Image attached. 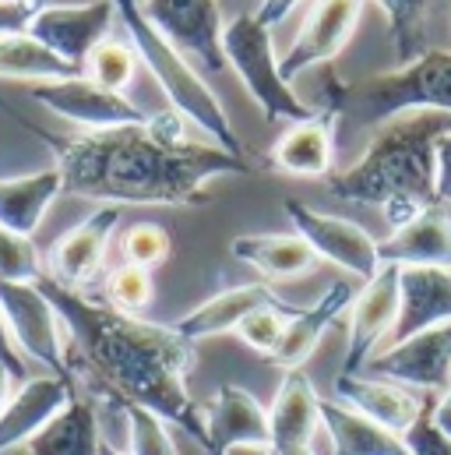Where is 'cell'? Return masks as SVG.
<instances>
[{
  "mask_svg": "<svg viewBox=\"0 0 451 455\" xmlns=\"http://www.w3.org/2000/svg\"><path fill=\"white\" fill-rule=\"evenodd\" d=\"M21 120V116H18ZM53 152L64 195L99 205H205L216 177H250L257 163L236 159L212 141L191 138L177 110L148 114L141 124L110 131L50 134L21 120Z\"/></svg>",
  "mask_w": 451,
  "mask_h": 455,
  "instance_id": "1",
  "label": "cell"
},
{
  "mask_svg": "<svg viewBox=\"0 0 451 455\" xmlns=\"http://www.w3.org/2000/svg\"><path fill=\"white\" fill-rule=\"evenodd\" d=\"M36 286L53 300L67 329L71 378L89 381V399L138 403L159 413L166 424L191 435L205 452V413L187 388L194 367V342L177 336L173 325L123 315L107 300L53 283L46 272Z\"/></svg>",
  "mask_w": 451,
  "mask_h": 455,
  "instance_id": "2",
  "label": "cell"
},
{
  "mask_svg": "<svg viewBox=\"0 0 451 455\" xmlns=\"http://www.w3.org/2000/svg\"><path fill=\"white\" fill-rule=\"evenodd\" d=\"M445 114H406L381 124L360 159L328 177V195L349 205H377L392 229L434 205V141Z\"/></svg>",
  "mask_w": 451,
  "mask_h": 455,
  "instance_id": "3",
  "label": "cell"
},
{
  "mask_svg": "<svg viewBox=\"0 0 451 455\" xmlns=\"http://www.w3.org/2000/svg\"><path fill=\"white\" fill-rule=\"evenodd\" d=\"M123 28H127V43L134 46L138 60L152 71V78L159 82L162 96L170 100V110L184 116L191 127H198L212 145L226 148L236 159H250L240 134L233 131L229 114L223 110L219 96L212 92V85L194 71V64L148 21V14L141 11V0H113ZM254 163V159H250Z\"/></svg>",
  "mask_w": 451,
  "mask_h": 455,
  "instance_id": "4",
  "label": "cell"
},
{
  "mask_svg": "<svg viewBox=\"0 0 451 455\" xmlns=\"http://www.w3.org/2000/svg\"><path fill=\"white\" fill-rule=\"evenodd\" d=\"M325 103L336 107L338 120L377 127L406 114L451 116V50H427L413 64L363 82H338L328 75Z\"/></svg>",
  "mask_w": 451,
  "mask_h": 455,
  "instance_id": "5",
  "label": "cell"
},
{
  "mask_svg": "<svg viewBox=\"0 0 451 455\" xmlns=\"http://www.w3.org/2000/svg\"><path fill=\"white\" fill-rule=\"evenodd\" d=\"M223 57L236 71L240 85L261 110L265 124H282V120H307L314 114L311 103H304L293 85L279 71L272 28L257 21V14H236L223 28Z\"/></svg>",
  "mask_w": 451,
  "mask_h": 455,
  "instance_id": "6",
  "label": "cell"
},
{
  "mask_svg": "<svg viewBox=\"0 0 451 455\" xmlns=\"http://www.w3.org/2000/svg\"><path fill=\"white\" fill-rule=\"evenodd\" d=\"M0 311H4V322L11 329L14 346L21 349V356L39 360L57 378H71L64 318L57 315L53 300L36 283H4L0 279Z\"/></svg>",
  "mask_w": 451,
  "mask_h": 455,
  "instance_id": "7",
  "label": "cell"
},
{
  "mask_svg": "<svg viewBox=\"0 0 451 455\" xmlns=\"http://www.w3.org/2000/svg\"><path fill=\"white\" fill-rule=\"evenodd\" d=\"M402 307V265H381L374 279L356 290L349 304V339L338 374H363V367L377 356V346L384 336L395 332Z\"/></svg>",
  "mask_w": 451,
  "mask_h": 455,
  "instance_id": "8",
  "label": "cell"
},
{
  "mask_svg": "<svg viewBox=\"0 0 451 455\" xmlns=\"http://www.w3.org/2000/svg\"><path fill=\"white\" fill-rule=\"evenodd\" d=\"M286 216L293 229L311 243V251L325 261H332L338 268H345L356 279H374L381 268V254H377V240L352 220L318 212L311 205H304L300 198H286L282 202Z\"/></svg>",
  "mask_w": 451,
  "mask_h": 455,
  "instance_id": "9",
  "label": "cell"
},
{
  "mask_svg": "<svg viewBox=\"0 0 451 455\" xmlns=\"http://www.w3.org/2000/svg\"><path fill=\"white\" fill-rule=\"evenodd\" d=\"M32 100L43 110H50L53 116H60V120H67V124H75L82 131L127 127V124H141L148 116L141 107H134L123 92H110V89L96 85L85 75L32 85Z\"/></svg>",
  "mask_w": 451,
  "mask_h": 455,
  "instance_id": "10",
  "label": "cell"
},
{
  "mask_svg": "<svg viewBox=\"0 0 451 455\" xmlns=\"http://www.w3.org/2000/svg\"><path fill=\"white\" fill-rule=\"evenodd\" d=\"M148 21L205 71H223V14L216 0H141Z\"/></svg>",
  "mask_w": 451,
  "mask_h": 455,
  "instance_id": "11",
  "label": "cell"
},
{
  "mask_svg": "<svg viewBox=\"0 0 451 455\" xmlns=\"http://www.w3.org/2000/svg\"><path fill=\"white\" fill-rule=\"evenodd\" d=\"M363 4L367 0H314V7L307 11V18H304V25H300V32L293 39V46L279 60V71H282V78L289 85L304 71L332 64L338 53L349 46V39H352V32L360 25Z\"/></svg>",
  "mask_w": 451,
  "mask_h": 455,
  "instance_id": "12",
  "label": "cell"
},
{
  "mask_svg": "<svg viewBox=\"0 0 451 455\" xmlns=\"http://www.w3.org/2000/svg\"><path fill=\"white\" fill-rule=\"evenodd\" d=\"M363 374L420 392H445L451 385V322L392 342L363 367Z\"/></svg>",
  "mask_w": 451,
  "mask_h": 455,
  "instance_id": "13",
  "label": "cell"
},
{
  "mask_svg": "<svg viewBox=\"0 0 451 455\" xmlns=\"http://www.w3.org/2000/svg\"><path fill=\"white\" fill-rule=\"evenodd\" d=\"M336 131L338 110L332 103H325L307 120H297L289 131H282L257 166H265L272 173H282V177H297V180L332 177V166H336Z\"/></svg>",
  "mask_w": 451,
  "mask_h": 455,
  "instance_id": "14",
  "label": "cell"
},
{
  "mask_svg": "<svg viewBox=\"0 0 451 455\" xmlns=\"http://www.w3.org/2000/svg\"><path fill=\"white\" fill-rule=\"evenodd\" d=\"M116 18L113 0H89V4H46L32 25L28 36H36L43 46H50L60 60L71 68H85V57L110 36Z\"/></svg>",
  "mask_w": 451,
  "mask_h": 455,
  "instance_id": "15",
  "label": "cell"
},
{
  "mask_svg": "<svg viewBox=\"0 0 451 455\" xmlns=\"http://www.w3.org/2000/svg\"><path fill=\"white\" fill-rule=\"evenodd\" d=\"M120 227V209L116 205H99L89 212L82 223L67 229L53 247H50V279L67 286V290H89L107 261L113 233Z\"/></svg>",
  "mask_w": 451,
  "mask_h": 455,
  "instance_id": "16",
  "label": "cell"
},
{
  "mask_svg": "<svg viewBox=\"0 0 451 455\" xmlns=\"http://www.w3.org/2000/svg\"><path fill=\"white\" fill-rule=\"evenodd\" d=\"M205 413V455H226L236 445H272L268 406L257 403L254 392L226 381L202 403Z\"/></svg>",
  "mask_w": 451,
  "mask_h": 455,
  "instance_id": "17",
  "label": "cell"
},
{
  "mask_svg": "<svg viewBox=\"0 0 451 455\" xmlns=\"http://www.w3.org/2000/svg\"><path fill=\"white\" fill-rule=\"evenodd\" d=\"M75 395L78 392L71 378H57V374L25 378L11 395V403L0 410V455L25 449Z\"/></svg>",
  "mask_w": 451,
  "mask_h": 455,
  "instance_id": "18",
  "label": "cell"
},
{
  "mask_svg": "<svg viewBox=\"0 0 451 455\" xmlns=\"http://www.w3.org/2000/svg\"><path fill=\"white\" fill-rule=\"evenodd\" d=\"M336 395L338 403H345L349 410H356L360 417L381 424L384 431H392L399 438L431 406L427 399H420L406 385H395V381H384V378H370V374H338Z\"/></svg>",
  "mask_w": 451,
  "mask_h": 455,
  "instance_id": "19",
  "label": "cell"
},
{
  "mask_svg": "<svg viewBox=\"0 0 451 455\" xmlns=\"http://www.w3.org/2000/svg\"><path fill=\"white\" fill-rule=\"evenodd\" d=\"M352 297H356V290H352L349 283H332L311 307H304V311L286 325L279 346H275L265 360H268L272 367H279L282 374H286V371H300V367L314 356V349L321 346L325 332L349 311Z\"/></svg>",
  "mask_w": 451,
  "mask_h": 455,
  "instance_id": "20",
  "label": "cell"
},
{
  "mask_svg": "<svg viewBox=\"0 0 451 455\" xmlns=\"http://www.w3.org/2000/svg\"><path fill=\"white\" fill-rule=\"evenodd\" d=\"M268 427H272L275 452L314 445V435L321 427V395L304 367L286 371V378L268 406Z\"/></svg>",
  "mask_w": 451,
  "mask_h": 455,
  "instance_id": "21",
  "label": "cell"
},
{
  "mask_svg": "<svg viewBox=\"0 0 451 455\" xmlns=\"http://www.w3.org/2000/svg\"><path fill=\"white\" fill-rule=\"evenodd\" d=\"M451 322V268L402 265V307L395 322V342Z\"/></svg>",
  "mask_w": 451,
  "mask_h": 455,
  "instance_id": "22",
  "label": "cell"
},
{
  "mask_svg": "<svg viewBox=\"0 0 451 455\" xmlns=\"http://www.w3.org/2000/svg\"><path fill=\"white\" fill-rule=\"evenodd\" d=\"M265 304H282V297L272 286H265V283L229 286V290L212 293L205 304L191 307L187 315H180L173 322V329H177V336H184L187 342L198 346L202 339H216V336H226V332H236V325L250 311H257Z\"/></svg>",
  "mask_w": 451,
  "mask_h": 455,
  "instance_id": "23",
  "label": "cell"
},
{
  "mask_svg": "<svg viewBox=\"0 0 451 455\" xmlns=\"http://www.w3.org/2000/svg\"><path fill=\"white\" fill-rule=\"evenodd\" d=\"M381 265H441L451 268V212L441 205L423 209L406 227L377 240Z\"/></svg>",
  "mask_w": 451,
  "mask_h": 455,
  "instance_id": "24",
  "label": "cell"
},
{
  "mask_svg": "<svg viewBox=\"0 0 451 455\" xmlns=\"http://www.w3.org/2000/svg\"><path fill=\"white\" fill-rule=\"evenodd\" d=\"M229 254L272 283H289L318 265V254L300 233H243L233 236Z\"/></svg>",
  "mask_w": 451,
  "mask_h": 455,
  "instance_id": "25",
  "label": "cell"
},
{
  "mask_svg": "<svg viewBox=\"0 0 451 455\" xmlns=\"http://www.w3.org/2000/svg\"><path fill=\"white\" fill-rule=\"evenodd\" d=\"M60 195H64V177L57 166L21 177H0V227L32 236Z\"/></svg>",
  "mask_w": 451,
  "mask_h": 455,
  "instance_id": "26",
  "label": "cell"
},
{
  "mask_svg": "<svg viewBox=\"0 0 451 455\" xmlns=\"http://www.w3.org/2000/svg\"><path fill=\"white\" fill-rule=\"evenodd\" d=\"M99 417H96V399L75 395L25 449L21 455H99Z\"/></svg>",
  "mask_w": 451,
  "mask_h": 455,
  "instance_id": "27",
  "label": "cell"
},
{
  "mask_svg": "<svg viewBox=\"0 0 451 455\" xmlns=\"http://www.w3.org/2000/svg\"><path fill=\"white\" fill-rule=\"evenodd\" d=\"M321 431L336 455H409L406 442L338 399H321Z\"/></svg>",
  "mask_w": 451,
  "mask_h": 455,
  "instance_id": "28",
  "label": "cell"
},
{
  "mask_svg": "<svg viewBox=\"0 0 451 455\" xmlns=\"http://www.w3.org/2000/svg\"><path fill=\"white\" fill-rule=\"evenodd\" d=\"M75 75H82V71L71 68L67 60H60L36 36H28V32L0 36V78L43 85V82H60V78H75Z\"/></svg>",
  "mask_w": 451,
  "mask_h": 455,
  "instance_id": "29",
  "label": "cell"
},
{
  "mask_svg": "<svg viewBox=\"0 0 451 455\" xmlns=\"http://www.w3.org/2000/svg\"><path fill=\"white\" fill-rule=\"evenodd\" d=\"M374 4L384 11L399 68L413 64L416 57H423L427 53V11H431V0H374Z\"/></svg>",
  "mask_w": 451,
  "mask_h": 455,
  "instance_id": "30",
  "label": "cell"
},
{
  "mask_svg": "<svg viewBox=\"0 0 451 455\" xmlns=\"http://www.w3.org/2000/svg\"><path fill=\"white\" fill-rule=\"evenodd\" d=\"M110 406L120 410L127 420V445H131L127 455H180L170 424L159 413H152L138 403H110Z\"/></svg>",
  "mask_w": 451,
  "mask_h": 455,
  "instance_id": "31",
  "label": "cell"
},
{
  "mask_svg": "<svg viewBox=\"0 0 451 455\" xmlns=\"http://www.w3.org/2000/svg\"><path fill=\"white\" fill-rule=\"evenodd\" d=\"M134 71H138V53L131 43H120V39H103L85 57V68H82L85 78H92L110 92H127V85L134 82Z\"/></svg>",
  "mask_w": 451,
  "mask_h": 455,
  "instance_id": "32",
  "label": "cell"
},
{
  "mask_svg": "<svg viewBox=\"0 0 451 455\" xmlns=\"http://www.w3.org/2000/svg\"><path fill=\"white\" fill-rule=\"evenodd\" d=\"M155 297V279L148 268H138V265H116L107 283H103V300L123 311V315H141Z\"/></svg>",
  "mask_w": 451,
  "mask_h": 455,
  "instance_id": "33",
  "label": "cell"
},
{
  "mask_svg": "<svg viewBox=\"0 0 451 455\" xmlns=\"http://www.w3.org/2000/svg\"><path fill=\"white\" fill-rule=\"evenodd\" d=\"M304 307H293V304H265V307H257V311H250L240 325H236V336L247 342L254 353H261V356H268L279 339H282V332H286V325L300 315Z\"/></svg>",
  "mask_w": 451,
  "mask_h": 455,
  "instance_id": "34",
  "label": "cell"
},
{
  "mask_svg": "<svg viewBox=\"0 0 451 455\" xmlns=\"http://www.w3.org/2000/svg\"><path fill=\"white\" fill-rule=\"evenodd\" d=\"M120 251H123V261L127 265H138V268H159L170 251H173V240H170V229L159 227V223H134V227L123 229L120 236Z\"/></svg>",
  "mask_w": 451,
  "mask_h": 455,
  "instance_id": "35",
  "label": "cell"
},
{
  "mask_svg": "<svg viewBox=\"0 0 451 455\" xmlns=\"http://www.w3.org/2000/svg\"><path fill=\"white\" fill-rule=\"evenodd\" d=\"M43 275V258L32 236L0 227V279L4 283H36Z\"/></svg>",
  "mask_w": 451,
  "mask_h": 455,
  "instance_id": "36",
  "label": "cell"
},
{
  "mask_svg": "<svg viewBox=\"0 0 451 455\" xmlns=\"http://www.w3.org/2000/svg\"><path fill=\"white\" fill-rule=\"evenodd\" d=\"M409 455H451V438L445 431H438L434 417H431V406L416 417V424L402 435Z\"/></svg>",
  "mask_w": 451,
  "mask_h": 455,
  "instance_id": "37",
  "label": "cell"
},
{
  "mask_svg": "<svg viewBox=\"0 0 451 455\" xmlns=\"http://www.w3.org/2000/svg\"><path fill=\"white\" fill-rule=\"evenodd\" d=\"M434 205L451 209V124L434 141Z\"/></svg>",
  "mask_w": 451,
  "mask_h": 455,
  "instance_id": "38",
  "label": "cell"
},
{
  "mask_svg": "<svg viewBox=\"0 0 451 455\" xmlns=\"http://www.w3.org/2000/svg\"><path fill=\"white\" fill-rule=\"evenodd\" d=\"M50 0H14V4H0V36L4 32H28L32 18L46 7Z\"/></svg>",
  "mask_w": 451,
  "mask_h": 455,
  "instance_id": "39",
  "label": "cell"
},
{
  "mask_svg": "<svg viewBox=\"0 0 451 455\" xmlns=\"http://www.w3.org/2000/svg\"><path fill=\"white\" fill-rule=\"evenodd\" d=\"M0 363H4L18 381L28 378V374H25V356H21V349L14 346V339H11V329H7V322H4V311H0Z\"/></svg>",
  "mask_w": 451,
  "mask_h": 455,
  "instance_id": "40",
  "label": "cell"
},
{
  "mask_svg": "<svg viewBox=\"0 0 451 455\" xmlns=\"http://www.w3.org/2000/svg\"><path fill=\"white\" fill-rule=\"evenodd\" d=\"M297 4H300V0H261V7H257L254 14H257V21H261V25H268V28H272V25L286 21V18H289V11H293Z\"/></svg>",
  "mask_w": 451,
  "mask_h": 455,
  "instance_id": "41",
  "label": "cell"
},
{
  "mask_svg": "<svg viewBox=\"0 0 451 455\" xmlns=\"http://www.w3.org/2000/svg\"><path fill=\"white\" fill-rule=\"evenodd\" d=\"M431 417H434V424H438V431H445L451 438V385L441 392V399L431 406Z\"/></svg>",
  "mask_w": 451,
  "mask_h": 455,
  "instance_id": "42",
  "label": "cell"
},
{
  "mask_svg": "<svg viewBox=\"0 0 451 455\" xmlns=\"http://www.w3.org/2000/svg\"><path fill=\"white\" fill-rule=\"evenodd\" d=\"M18 385H21V381H18V378H14V374H11V371L0 363V410L11 403V395L18 392Z\"/></svg>",
  "mask_w": 451,
  "mask_h": 455,
  "instance_id": "43",
  "label": "cell"
},
{
  "mask_svg": "<svg viewBox=\"0 0 451 455\" xmlns=\"http://www.w3.org/2000/svg\"><path fill=\"white\" fill-rule=\"evenodd\" d=\"M226 455H279L272 445H236V449H229Z\"/></svg>",
  "mask_w": 451,
  "mask_h": 455,
  "instance_id": "44",
  "label": "cell"
},
{
  "mask_svg": "<svg viewBox=\"0 0 451 455\" xmlns=\"http://www.w3.org/2000/svg\"><path fill=\"white\" fill-rule=\"evenodd\" d=\"M279 455H318V452H314V445H307V449H286V452Z\"/></svg>",
  "mask_w": 451,
  "mask_h": 455,
  "instance_id": "45",
  "label": "cell"
},
{
  "mask_svg": "<svg viewBox=\"0 0 451 455\" xmlns=\"http://www.w3.org/2000/svg\"><path fill=\"white\" fill-rule=\"evenodd\" d=\"M99 455H127V452H120V449H113L110 442H103V452Z\"/></svg>",
  "mask_w": 451,
  "mask_h": 455,
  "instance_id": "46",
  "label": "cell"
},
{
  "mask_svg": "<svg viewBox=\"0 0 451 455\" xmlns=\"http://www.w3.org/2000/svg\"><path fill=\"white\" fill-rule=\"evenodd\" d=\"M0 4H14V0H0Z\"/></svg>",
  "mask_w": 451,
  "mask_h": 455,
  "instance_id": "47",
  "label": "cell"
}]
</instances>
